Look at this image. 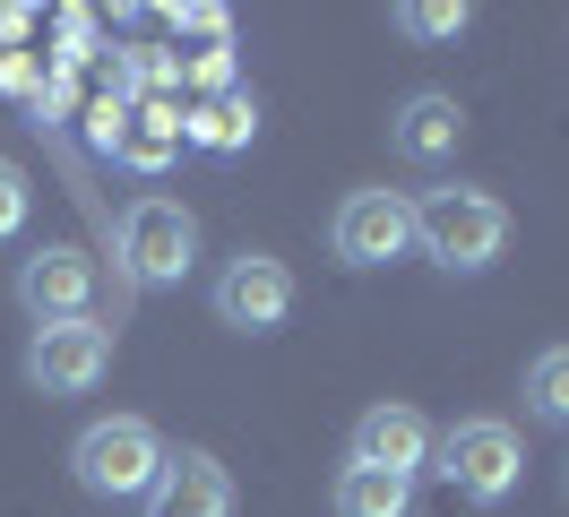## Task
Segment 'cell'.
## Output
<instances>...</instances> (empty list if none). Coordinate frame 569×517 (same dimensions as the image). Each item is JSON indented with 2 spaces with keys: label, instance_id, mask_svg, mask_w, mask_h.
<instances>
[{
  "label": "cell",
  "instance_id": "obj_11",
  "mask_svg": "<svg viewBox=\"0 0 569 517\" xmlns=\"http://www.w3.org/2000/svg\"><path fill=\"white\" fill-rule=\"evenodd\" d=\"M104 156L121 172H164L181 156V112L173 103H156V96H139V103H112V121H104Z\"/></svg>",
  "mask_w": 569,
  "mask_h": 517
},
{
  "label": "cell",
  "instance_id": "obj_12",
  "mask_svg": "<svg viewBox=\"0 0 569 517\" xmlns=\"http://www.w3.org/2000/svg\"><path fill=\"white\" fill-rule=\"evenodd\" d=\"M458 138H466V112H458V96H440V87H423V96H406L389 112V147L406 156V165L458 156Z\"/></svg>",
  "mask_w": 569,
  "mask_h": 517
},
{
  "label": "cell",
  "instance_id": "obj_14",
  "mask_svg": "<svg viewBox=\"0 0 569 517\" xmlns=\"http://www.w3.org/2000/svg\"><path fill=\"white\" fill-rule=\"evenodd\" d=\"M337 517H415V483L406 475H380V466H346L337 491H328Z\"/></svg>",
  "mask_w": 569,
  "mask_h": 517
},
{
  "label": "cell",
  "instance_id": "obj_13",
  "mask_svg": "<svg viewBox=\"0 0 569 517\" xmlns=\"http://www.w3.org/2000/svg\"><path fill=\"white\" fill-rule=\"evenodd\" d=\"M250 130H259V103H250L242 87H216V96H199L190 112H181V138H190V147H208V156L250 147Z\"/></svg>",
  "mask_w": 569,
  "mask_h": 517
},
{
  "label": "cell",
  "instance_id": "obj_7",
  "mask_svg": "<svg viewBox=\"0 0 569 517\" xmlns=\"http://www.w3.org/2000/svg\"><path fill=\"white\" fill-rule=\"evenodd\" d=\"M104 371H112V337L96 319H61V328L27 337V388L36 397H87Z\"/></svg>",
  "mask_w": 569,
  "mask_h": 517
},
{
  "label": "cell",
  "instance_id": "obj_15",
  "mask_svg": "<svg viewBox=\"0 0 569 517\" xmlns=\"http://www.w3.org/2000/svg\"><path fill=\"white\" fill-rule=\"evenodd\" d=\"M527 414L552 422V431H569V345H543L527 362Z\"/></svg>",
  "mask_w": 569,
  "mask_h": 517
},
{
  "label": "cell",
  "instance_id": "obj_1",
  "mask_svg": "<svg viewBox=\"0 0 569 517\" xmlns=\"http://www.w3.org/2000/svg\"><path fill=\"white\" fill-rule=\"evenodd\" d=\"M415 250L449 276H483L500 250H509V207H500L492 190H475V181L431 190V199H415Z\"/></svg>",
  "mask_w": 569,
  "mask_h": 517
},
{
  "label": "cell",
  "instance_id": "obj_8",
  "mask_svg": "<svg viewBox=\"0 0 569 517\" xmlns=\"http://www.w3.org/2000/svg\"><path fill=\"white\" fill-rule=\"evenodd\" d=\"M18 302L36 328H61V319H96V259L78 241H52L18 268Z\"/></svg>",
  "mask_w": 569,
  "mask_h": 517
},
{
  "label": "cell",
  "instance_id": "obj_10",
  "mask_svg": "<svg viewBox=\"0 0 569 517\" xmlns=\"http://www.w3.org/2000/svg\"><path fill=\"white\" fill-rule=\"evenodd\" d=\"M147 517H233V475H224V457L173 448L164 475H156V491H147Z\"/></svg>",
  "mask_w": 569,
  "mask_h": 517
},
{
  "label": "cell",
  "instance_id": "obj_5",
  "mask_svg": "<svg viewBox=\"0 0 569 517\" xmlns=\"http://www.w3.org/2000/svg\"><path fill=\"white\" fill-rule=\"evenodd\" d=\"M328 250L346 268H389L415 250V199L406 190H346L328 216Z\"/></svg>",
  "mask_w": 569,
  "mask_h": 517
},
{
  "label": "cell",
  "instance_id": "obj_16",
  "mask_svg": "<svg viewBox=\"0 0 569 517\" xmlns=\"http://www.w3.org/2000/svg\"><path fill=\"white\" fill-rule=\"evenodd\" d=\"M466 18H475L466 0H397V9H389V27H397V34H423V43L466 34Z\"/></svg>",
  "mask_w": 569,
  "mask_h": 517
},
{
  "label": "cell",
  "instance_id": "obj_6",
  "mask_svg": "<svg viewBox=\"0 0 569 517\" xmlns=\"http://www.w3.org/2000/svg\"><path fill=\"white\" fill-rule=\"evenodd\" d=\"M208 310L224 328H242V337H268V328H284V310H293V268H284L277 250H233L208 285Z\"/></svg>",
  "mask_w": 569,
  "mask_h": 517
},
{
  "label": "cell",
  "instance_id": "obj_2",
  "mask_svg": "<svg viewBox=\"0 0 569 517\" xmlns=\"http://www.w3.org/2000/svg\"><path fill=\"white\" fill-rule=\"evenodd\" d=\"M164 457H173V448L156 440V422L112 414V422H87L70 440V475H78V491H96V500H147L156 475H164Z\"/></svg>",
  "mask_w": 569,
  "mask_h": 517
},
{
  "label": "cell",
  "instance_id": "obj_17",
  "mask_svg": "<svg viewBox=\"0 0 569 517\" xmlns=\"http://www.w3.org/2000/svg\"><path fill=\"white\" fill-rule=\"evenodd\" d=\"M27 216H36V190H27V172L0 156V241H18V233H27Z\"/></svg>",
  "mask_w": 569,
  "mask_h": 517
},
{
  "label": "cell",
  "instance_id": "obj_3",
  "mask_svg": "<svg viewBox=\"0 0 569 517\" xmlns=\"http://www.w3.org/2000/svg\"><path fill=\"white\" fill-rule=\"evenodd\" d=\"M112 250H121L130 285H181L190 259H199V216H190L181 199H130Z\"/></svg>",
  "mask_w": 569,
  "mask_h": 517
},
{
  "label": "cell",
  "instance_id": "obj_9",
  "mask_svg": "<svg viewBox=\"0 0 569 517\" xmlns=\"http://www.w3.org/2000/svg\"><path fill=\"white\" fill-rule=\"evenodd\" d=\"M431 440H440V431H431L406 397H380V406L355 414V440H346L355 457H346V466H380V475H406V483H415L431 466Z\"/></svg>",
  "mask_w": 569,
  "mask_h": 517
},
{
  "label": "cell",
  "instance_id": "obj_4",
  "mask_svg": "<svg viewBox=\"0 0 569 517\" xmlns=\"http://www.w3.org/2000/svg\"><path fill=\"white\" fill-rule=\"evenodd\" d=\"M431 457H440V475L458 483L466 500H509V491H518V466H527V448H518V431H509L500 414L449 422V431L431 440Z\"/></svg>",
  "mask_w": 569,
  "mask_h": 517
}]
</instances>
